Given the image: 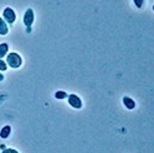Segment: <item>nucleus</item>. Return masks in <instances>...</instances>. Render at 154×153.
Returning a JSON list of instances; mask_svg holds the SVG:
<instances>
[{"mask_svg":"<svg viewBox=\"0 0 154 153\" xmlns=\"http://www.w3.org/2000/svg\"><path fill=\"white\" fill-rule=\"evenodd\" d=\"M6 64L10 65V67L12 69H17L22 65V58L18 53L16 52H12L10 54H7V58H6Z\"/></svg>","mask_w":154,"mask_h":153,"instance_id":"f257e3e1","label":"nucleus"},{"mask_svg":"<svg viewBox=\"0 0 154 153\" xmlns=\"http://www.w3.org/2000/svg\"><path fill=\"white\" fill-rule=\"evenodd\" d=\"M23 22L25 24V27L28 28V31H30V27L34 22V11L31 8H28L24 13V17H23Z\"/></svg>","mask_w":154,"mask_h":153,"instance_id":"f03ea898","label":"nucleus"},{"mask_svg":"<svg viewBox=\"0 0 154 153\" xmlns=\"http://www.w3.org/2000/svg\"><path fill=\"white\" fill-rule=\"evenodd\" d=\"M2 17H4V20H6V22L10 23V24H12V23L16 20V13H14V11H13L11 7H6V8L4 10Z\"/></svg>","mask_w":154,"mask_h":153,"instance_id":"7ed1b4c3","label":"nucleus"},{"mask_svg":"<svg viewBox=\"0 0 154 153\" xmlns=\"http://www.w3.org/2000/svg\"><path fill=\"white\" fill-rule=\"evenodd\" d=\"M67 101H69V104H70V106H72L73 108H81L82 107V101H81V99L76 95V94H70V95H67Z\"/></svg>","mask_w":154,"mask_h":153,"instance_id":"20e7f679","label":"nucleus"},{"mask_svg":"<svg viewBox=\"0 0 154 153\" xmlns=\"http://www.w3.org/2000/svg\"><path fill=\"white\" fill-rule=\"evenodd\" d=\"M123 102H124V105H125V107H126L128 110H134L135 106H136L135 101H134L131 98H129V96H124V98H123Z\"/></svg>","mask_w":154,"mask_h":153,"instance_id":"39448f33","label":"nucleus"},{"mask_svg":"<svg viewBox=\"0 0 154 153\" xmlns=\"http://www.w3.org/2000/svg\"><path fill=\"white\" fill-rule=\"evenodd\" d=\"M10 134H11V126H10V125H5V126L0 130V137H1V139L8 137Z\"/></svg>","mask_w":154,"mask_h":153,"instance_id":"423d86ee","label":"nucleus"},{"mask_svg":"<svg viewBox=\"0 0 154 153\" xmlns=\"http://www.w3.org/2000/svg\"><path fill=\"white\" fill-rule=\"evenodd\" d=\"M7 33H8L7 24H6V22L4 20V18L0 17V35H6Z\"/></svg>","mask_w":154,"mask_h":153,"instance_id":"0eeeda50","label":"nucleus"},{"mask_svg":"<svg viewBox=\"0 0 154 153\" xmlns=\"http://www.w3.org/2000/svg\"><path fill=\"white\" fill-rule=\"evenodd\" d=\"M8 52V45L7 43H1L0 45V59L4 58Z\"/></svg>","mask_w":154,"mask_h":153,"instance_id":"6e6552de","label":"nucleus"},{"mask_svg":"<svg viewBox=\"0 0 154 153\" xmlns=\"http://www.w3.org/2000/svg\"><path fill=\"white\" fill-rule=\"evenodd\" d=\"M54 96H55L57 99H65V98L67 96V94H66L65 92H63V90H58Z\"/></svg>","mask_w":154,"mask_h":153,"instance_id":"1a4fd4ad","label":"nucleus"},{"mask_svg":"<svg viewBox=\"0 0 154 153\" xmlns=\"http://www.w3.org/2000/svg\"><path fill=\"white\" fill-rule=\"evenodd\" d=\"M6 69H7V64H6L2 59H0V70H1V71H5Z\"/></svg>","mask_w":154,"mask_h":153,"instance_id":"9d476101","label":"nucleus"},{"mask_svg":"<svg viewBox=\"0 0 154 153\" xmlns=\"http://www.w3.org/2000/svg\"><path fill=\"white\" fill-rule=\"evenodd\" d=\"M1 153H19V152L16 151V149H13V148H5V149H2Z\"/></svg>","mask_w":154,"mask_h":153,"instance_id":"9b49d317","label":"nucleus"},{"mask_svg":"<svg viewBox=\"0 0 154 153\" xmlns=\"http://www.w3.org/2000/svg\"><path fill=\"white\" fill-rule=\"evenodd\" d=\"M143 1H144V0H134V4L136 5L137 8H141L142 5H143Z\"/></svg>","mask_w":154,"mask_h":153,"instance_id":"f8f14e48","label":"nucleus"},{"mask_svg":"<svg viewBox=\"0 0 154 153\" xmlns=\"http://www.w3.org/2000/svg\"><path fill=\"white\" fill-rule=\"evenodd\" d=\"M2 80H4V75H2V73H0V82H1Z\"/></svg>","mask_w":154,"mask_h":153,"instance_id":"ddd939ff","label":"nucleus"},{"mask_svg":"<svg viewBox=\"0 0 154 153\" xmlns=\"http://www.w3.org/2000/svg\"><path fill=\"white\" fill-rule=\"evenodd\" d=\"M0 148L1 149H5V145H0Z\"/></svg>","mask_w":154,"mask_h":153,"instance_id":"4468645a","label":"nucleus"}]
</instances>
